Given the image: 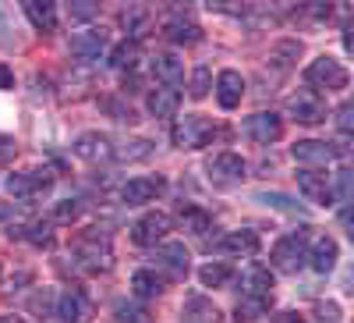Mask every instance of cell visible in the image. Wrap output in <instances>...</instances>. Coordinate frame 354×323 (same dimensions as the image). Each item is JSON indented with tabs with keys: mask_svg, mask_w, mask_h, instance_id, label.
<instances>
[{
	"mask_svg": "<svg viewBox=\"0 0 354 323\" xmlns=\"http://www.w3.org/2000/svg\"><path fill=\"white\" fill-rule=\"evenodd\" d=\"M305 82L315 85V89H347L351 75L340 61H333V57H315L305 71Z\"/></svg>",
	"mask_w": 354,
	"mask_h": 323,
	"instance_id": "1",
	"label": "cell"
},
{
	"mask_svg": "<svg viewBox=\"0 0 354 323\" xmlns=\"http://www.w3.org/2000/svg\"><path fill=\"white\" fill-rule=\"evenodd\" d=\"M216 135L213 121H205L202 114H192V117H181L174 128V142L181 146V150H202L205 142H209Z\"/></svg>",
	"mask_w": 354,
	"mask_h": 323,
	"instance_id": "2",
	"label": "cell"
},
{
	"mask_svg": "<svg viewBox=\"0 0 354 323\" xmlns=\"http://www.w3.org/2000/svg\"><path fill=\"white\" fill-rule=\"evenodd\" d=\"M308 263V249H305V234H287L273 245V267L283 274H298Z\"/></svg>",
	"mask_w": 354,
	"mask_h": 323,
	"instance_id": "3",
	"label": "cell"
},
{
	"mask_svg": "<svg viewBox=\"0 0 354 323\" xmlns=\"http://www.w3.org/2000/svg\"><path fill=\"white\" fill-rule=\"evenodd\" d=\"M75 259L82 263L85 270H106L110 267V242L100 238V231L93 227L85 238L75 242Z\"/></svg>",
	"mask_w": 354,
	"mask_h": 323,
	"instance_id": "4",
	"label": "cell"
},
{
	"mask_svg": "<svg viewBox=\"0 0 354 323\" xmlns=\"http://www.w3.org/2000/svg\"><path fill=\"white\" fill-rule=\"evenodd\" d=\"M50 185H53L50 171H18V174H11V178H8V192L15 199H36Z\"/></svg>",
	"mask_w": 354,
	"mask_h": 323,
	"instance_id": "5",
	"label": "cell"
},
{
	"mask_svg": "<svg viewBox=\"0 0 354 323\" xmlns=\"http://www.w3.org/2000/svg\"><path fill=\"white\" fill-rule=\"evenodd\" d=\"M245 132L259 146H270V142H277L283 135V121H280V114H273V110H259V114H252L245 121Z\"/></svg>",
	"mask_w": 354,
	"mask_h": 323,
	"instance_id": "6",
	"label": "cell"
},
{
	"mask_svg": "<svg viewBox=\"0 0 354 323\" xmlns=\"http://www.w3.org/2000/svg\"><path fill=\"white\" fill-rule=\"evenodd\" d=\"M287 107H290V117L298 125H319V121H326V103H322L315 93H308V89L294 93Z\"/></svg>",
	"mask_w": 354,
	"mask_h": 323,
	"instance_id": "7",
	"label": "cell"
},
{
	"mask_svg": "<svg viewBox=\"0 0 354 323\" xmlns=\"http://www.w3.org/2000/svg\"><path fill=\"white\" fill-rule=\"evenodd\" d=\"M347 150L344 146H333L330 142H315V139H305V142H294V150H290V157L298 160V164H330L333 157H344Z\"/></svg>",
	"mask_w": 354,
	"mask_h": 323,
	"instance_id": "8",
	"label": "cell"
},
{
	"mask_svg": "<svg viewBox=\"0 0 354 323\" xmlns=\"http://www.w3.org/2000/svg\"><path fill=\"white\" fill-rule=\"evenodd\" d=\"M106 43H110V36L103 33V28H85V33L71 36V53L78 57V61H100Z\"/></svg>",
	"mask_w": 354,
	"mask_h": 323,
	"instance_id": "9",
	"label": "cell"
},
{
	"mask_svg": "<svg viewBox=\"0 0 354 323\" xmlns=\"http://www.w3.org/2000/svg\"><path fill=\"white\" fill-rule=\"evenodd\" d=\"M167 231H170V217L167 213H145L131 227V238H135V245H156V242H163Z\"/></svg>",
	"mask_w": 354,
	"mask_h": 323,
	"instance_id": "10",
	"label": "cell"
},
{
	"mask_svg": "<svg viewBox=\"0 0 354 323\" xmlns=\"http://www.w3.org/2000/svg\"><path fill=\"white\" fill-rule=\"evenodd\" d=\"M245 171H248V164H245L238 153H220V157H213V164H209V174H213L216 185H234V182H241Z\"/></svg>",
	"mask_w": 354,
	"mask_h": 323,
	"instance_id": "11",
	"label": "cell"
},
{
	"mask_svg": "<svg viewBox=\"0 0 354 323\" xmlns=\"http://www.w3.org/2000/svg\"><path fill=\"white\" fill-rule=\"evenodd\" d=\"M163 189H167L163 178H135L121 189V199L128 207H142V202H153L156 195H163Z\"/></svg>",
	"mask_w": 354,
	"mask_h": 323,
	"instance_id": "12",
	"label": "cell"
},
{
	"mask_svg": "<svg viewBox=\"0 0 354 323\" xmlns=\"http://www.w3.org/2000/svg\"><path fill=\"white\" fill-rule=\"evenodd\" d=\"M298 189L308 202H322V207H330L333 202V189L326 182V174H319V171H301L298 174Z\"/></svg>",
	"mask_w": 354,
	"mask_h": 323,
	"instance_id": "13",
	"label": "cell"
},
{
	"mask_svg": "<svg viewBox=\"0 0 354 323\" xmlns=\"http://www.w3.org/2000/svg\"><path fill=\"white\" fill-rule=\"evenodd\" d=\"M57 316H61L64 323H82L93 316V306H88V299L82 295V291H64L61 299H57Z\"/></svg>",
	"mask_w": 354,
	"mask_h": 323,
	"instance_id": "14",
	"label": "cell"
},
{
	"mask_svg": "<svg viewBox=\"0 0 354 323\" xmlns=\"http://www.w3.org/2000/svg\"><path fill=\"white\" fill-rule=\"evenodd\" d=\"M241 96H245V78L238 71H220V78H216V100H220V107L234 110L241 103Z\"/></svg>",
	"mask_w": 354,
	"mask_h": 323,
	"instance_id": "15",
	"label": "cell"
},
{
	"mask_svg": "<svg viewBox=\"0 0 354 323\" xmlns=\"http://www.w3.org/2000/svg\"><path fill=\"white\" fill-rule=\"evenodd\" d=\"M156 263L163 270H170V277H185L188 274V249L181 242H163L156 249Z\"/></svg>",
	"mask_w": 354,
	"mask_h": 323,
	"instance_id": "16",
	"label": "cell"
},
{
	"mask_svg": "<svg viewBox=\"0 0 354 323\" xmlns=\"http://www.w3.org/2000/svg\"><path fill=\"white\" fill-rule=\"evenodd\" d=\"M163 33H167V40H170V43H177V46H192V43H198V40H202V28H198L192 18H185V15L167 18Z\"/></svg>",
	"mask_w": 354,
	"mask_h": 323,
	"instance_id": "17",
	"label": "cell"
},
{
	"mask_svg": "<svg viewBox=\"0 0 354 323\" xmlns=\"http://www.w3.org/2000/svg\"><path fill=\"white\" fill-rule=\"evenodd\" d=\"M308 263H312V270L315 274H330L337 267V242L330 238V234H319L312 252H308Z\"/></svg>",
	"mask_w": 354,
	"mask_h": 323,
	"instance_id": "18",
	"label": "cell"
},
{
	"mask_svg": "<svg viewBox=\"0 0 354 323\" xmlns=\"http://www.w3.org/2000/svg\"><path fill=\"white\" fill-rule=\"evenodd\" d=\"M145 107H149L153 117H174L177 107H181V93L170 89V85H160V89L149 93V100H145Z\"/></svg>",
	"mask_w": 354,
	"mask_h": 323,
	"instance_id": "19",
	"label": "cell"
},
{
	"mask_svg": "<svg viewBox=\"0 0 354 323\" xmlns=\"http://www.w3.org/2000/svg\"><path fill=\"white\" fill-rule=\"evenodd\" d=\"M75 153L82 160H106L110 157V139L100 135V132H85L75 139Z\"/></svg>",
	"mask_w": 354,
	"mask_h": 323,
	"instance_id": "20",
	"label": "cell"
},
{
	"mask_svg": "<svg viewBox=\"0 0 354 323\" xmlns=\"http://www.w3.org/2000/svg\"><path fill=\"white\" fill-rule=\"evenodd\" d=\"M25 18L32 21L39 33H53L57 28V8L50 0H25Z\"/></svg>",
	"mask_w": 354,
	"mask_h": 323,
	"instance_id": "21",
	"label": "cell"
},
{
	"mask_svg": "<svg viewBox=\"0 0 354 323\" xmlns=\"http://www.w3.org/2000/svg\"><path fill=\"white\" fill-rule=\"evenodd\" d=\"M185 323H220V309L209 302V299H202V295H192L181 309Z\"/></svg>",
	"mask_w": 354,
	"mask_h": 323,
	"instance_id": "22",
	"label": "cell"
},
{
	"mask_svg": "<svg viewBox=\"0 0 354 323\" xmlns=\"http://www.w3.org/2000/svg\"><path fill=\"white\" fill-rule=\"evenodd\" d=\"M216 249L220 252H230V256H248V252L259 249V234L255 231H230L227 238L216 242Z\"/></svg>",
	"mask_w": 354,
	"mask_h": 323,
	"instance_id": "23",
	"label": "cell"
},
{
	"mask_svg": "<svg viewBox=\"0 0 354 323\" xmlns=\"http://www.w3.org/2000/svg\"><path fill=\"white\" fill-rule=\"evenodd\" d=\"M153 71H156V78H160L163 85H170V89L185 82V64L177 61L174 53H160L156 61H153Z\"/></svg>",
	"mask_w": 354,
	"mask_h": 323,
	"instance_id": "24",
	"label": "cell"
},
{
	"mask_svg": "<svg viewBox=\"0 0 354 323\" xmlns=\"http://www.w3.org/2000/svg\"><path fill=\"white\" fill-rule=\"evenodd\" d=\"M298 53H301V43H298V40H283V43H277V46L270 50V64H273L277 71H290L294 61H298Z\"/></svg>",
	"mask_w": 354,
	"mask_h": 323,
	"instance_id": "25",
	"label": "cell"
},
{
	"mask_svg": "<svg viewBox=\"0 0 354 323\" xmlns=\"http://www.w3.org/2000/svg\"><path fill=\"white\" fill-rule=\"evenodd\" d=\"M181 224H185V231L198 234V238H205L209 231H216L213 217L205 213V210H198V207H185V210H181Z\"/></svg>",
	"mask_w": 354,
	"mask_h": 323,
	"instance_id": "26",
	"label": "cell"
},
{
	"mask_svg": "<svg viewBox=\"0 0 354 323\" xmlns=\"http://www.w3.org/2000/svg\"><path fill=\"white\" fill-rule=\"evenodd\" d=\"M270 295H245L241 302H238V323H255L259 316H266L270 313Z\"/></svg>",
	"mask_w": 354,
	"mask_h": 323,
	"instance_id": "27",
	"label": "cell"
},
{
	"mask_svg": "<svg viewBox=\"0 0 354 323\" xmlns=\"http://www.w3.org/2000/svg\"><path fill=\"white\" fill-rule=\"evenodd\" d=\"M131 288H135L138 299H153V295H160V291H163V281L153 270H135L131 274Z\"/></svg>",
	"mask_w": 354,
	"mask_h": 323,
	"instance_id": "28",
	"label": "cell"
},
{
	"mask_svg": "<svg viewBox=\"0 0 354 323\" xmlns=\"http://www.w3.org/2000/svg\"><path fill=\"white\" fill-rule=\"evenodd\" d=\"M198 281L205 288H223V284L234 281V270L227 267V263H205V267L198 270Z\"/></svg>",
	"mask_w": 354,
	"mask_h": 323,
	"instance_id": "29",
	"label": "cell"
},
{
	"mask_svg": "<svg viewBox=\"0 0 354 323\" xmlns=\"http://www.w3.org/2000/svg\"><path fill=\"white\" fill-rule=\"evenodd\" d=\"M135 61H138V43H121L113 53H110V64L113 68H135Z\"/></svg>",
	"mask_w": 354,
	"mask_h": 323,
	"instance_id": "30",
	"label": "cell"
},
{
	"mask_svg": "<svg viewBox=\"0 0 354 323\" xmlns=\"http://www.w3.org/2000/svg\"><path fill=\"white\" fill-rule=\"evenodd\" d=\"M270 288H273L270 270H262V267H252L248 270V295H270Z\"/></svg>",
	"mask_w": 354,
	"mask_h": 323,
	"instance_id": "31",
	"label": "cell"
},
{
	"mask_svg": "<svg viewBox=\"0 0 354 323\" xmlns=\"http://www.w3.org/2000/svg\"><path fill=\"white\" fill-rule=\"evenodd\" d=\"M255 199H259V202H266V207H277V210H283V213H298V210H301L298 202H294L290 195H283V192H259Z\"/></svg>",
	"mask_w": 354,
	"mask_h": 323,
	"instance_id": "32",
	"label": "cell"
},
{
	"mask_svg": "<svg viewBox=\"0 0 354 323\" xmlns=\"http://www.w3.org/2000/svg\"><path fill=\"white\" fill-rule=\"evenodd\" d=\"M25 231H28L25 238L32 242V245H50L53 242V224L50 220H36V224H28Z\"/></svg>",
	"mask_w": 354,
	"mask_h": 323,
	"instance_id": "33",
	"label": "cell"
},
{
	"mask_svg": "<svg viewBox=\"0 0 354 323\" xmlns=\"http://www.w3.org/2000/svg\"><path fill=\"white\" fill-rule=\"evenodd\" d=\"M145 18H149V11H145V8H128V11L121 15V25L128 28L131 36H142V25H145Z\"/></svg>",
	"mask_w": 354,
	"mask_h": 323,
	"instance_id": "34",
	"label": "cell"
},
{
	"mask_svg": "<svg viewBox=\"0 0 354 323\" xmlns=\"http://www.w3.org/2000/svg\"><path fill=\"white\" fill-rule=\"evenodd\" d=\"M209 82H213L209 68H195V71H192V89H188V93H192L195 100H202L205 93H209Z\"/></svg>",
	"mask_w": 354,
	"mask_h": 323,
	"instance_id": "35",
	"label": "cell"
},
{
	"mask_svg": "<svg viewBox=\"0 0 354 323\" xmlns=\"http://www.w3.org/2000/svg\"><path fill=\"white\" fill-rule=\"evenodd\" d=\"M75 217H78V202H71V199H64V202L53 207V224H71Z\"/></svg>",
	"mask_w": 354,
	"mask_h": 323,
	"instance_id": "36",
	"label": "cell"
},
{
	"mask_svg": "<svg viewBox=\"0 0 354 323\" xmlns=\"http://www.w3.org/2000/svg\"><path fill=\"white\" fill-rule=\"evenodd\" d=\"M337 202H351V171H340L337 174V192H333Z\"/></svg>",
	"mask_w": 354,
	"mask_h": 323,
	"instance_id": "37",
	"label": "cell"
},
{
	"mask_svg": "<svg viewBox=\"0 0 354 323\" xmlns=\"http://www.w3.org/2000/svg\"><path fill=\"white\" fill-rule=\"evenodd\" d=\"M319 323H340V309L333 302H319Z\"/></svg>",
	"mask_w": 354,
	"mask_h": 323,
	"instance_id": "38",
	"label": "cell"
},
{
	"mask_svg": "<svg viewBox=\"0 0 354 323\" xmlns=\"http://www.w3.org/2000/svg\"><path fill=\"white\" fill-rule=\"evenodd\" d=\"M18 153V146H15V139L11 135H0V167H4L11 157Z\"/></svg>",
	"mask_w": 354,
	"mask_h": 323,
	"instance_id": "39",
	"label": "cell"
},
{
	"mask_svg": "<svg viewBox=\"0 0 354 323\" xmlns=\"http://www.w3.org/2000/svg\"><path fill=\"white\" fill-rule=\"evenodd\" d=\"M351 114H354V107H351V103H344V107L337 110V125H340V132H344V135H347V132H351V125H354V117H351Z\"/></svg>",
	"mask_w": 354,
	"mask_h": 323,
	"instance_id": "40",
	"label": "cell"
},
{
	"mask_svg": "<svg viewBox=\"0 0 354 323\" xmlns=\"http://www.w3.org/2000/svg\"><path fill=\"white\" fill-rule=\"evenodd\" d=\"M103 107L117 114V121H135V114H131V107H121V103H113V100H106Z\"/></svg>",
	"mask_w": 354,
	"mask_h": 323,
	"instance_id": "41",
	"label": "cell"
},
{
	"mask_svg": "<svg viewBox=\"0 0 354 323\" xmlns=\"http://www.w3.org/2000/svg\"><path fill=\"white\" fill-rule=\"evenodd\" d=\"M145 313L135 309V306H117V320H142Z\"/></svg>",
	"mask_w": 354,
	"mask_h": 323,
	"instance_id": "42",
	"label": "cell"
},
{
	"mask_svg": "<svg viewBox=\"0 0 354 323\" xmlns=\"http://www.w3.org/2000/svg\"><path fill=\"white\" fill-rule=\"evenodd\" d=\"M11 85H15V71L8 64H0V89H11Z\"/></svg>",
	"mask_w": 354,
	"mask_h": 323,
	"instance_id": "43",
	"label": "cell"
},
{
	"mask_svg": "<svg viewBox=\"0 0 354 323\" xmlns=\"http://www.w3.org/2000/svg\"><path fill=\"white\" fill-rule=\"evenodd\" d=\"M71 15L75 18H93L96 15V4H78V8H71Z\"/></svg>",
	"mask_w": 354,
	"mask_h": 323,
	"instance_id": "44",
	"label": "cell"
},
{
	"mask_svg": "<svg viewBox=\"0 0 354 323\" xmlns=\"http://www.w3.org/2000/svg\"><path fill=\"white\" fill-rule=\"evenodd\" d=\"M270 323H305V320H301L298 313H277V316H273Z\"/></svg>",
	"mask_w": 354,
	"mask_h": 323,
	"instance_id": "45",
	"label": "cell"
},
{
	"mask_svg": "<svg viewBox=\"0 0 354 323\" xmlns=\"http://www.w3.org/2000/svg\"><path fill=\"white\" fill-rule=\"evenodd\" d=\"M0 323H25L21 316H0Z\"/></svg>",
	"mask_w": 354,
	"mask_h": 323,
	"instance_id": "46",
	"label": "cell"
}]
</instances>
